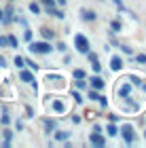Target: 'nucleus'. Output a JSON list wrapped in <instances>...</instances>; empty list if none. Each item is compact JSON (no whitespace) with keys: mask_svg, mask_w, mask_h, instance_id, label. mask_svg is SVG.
Masks as SVG:
<instances>
[{"mask_svg":"<svg viewBox=\"0 0 146 148\" xmlns=\"http://www.w3.org/2000/svg\"><path fill=\"white\" fill-rule=\"evenodd\" d=\"M51 49H53V47L47 42V40H40V42H32V45H30V51L42 53V55H45V53H51Z\"/></svg>","mask_w":146,"mask_h":148,"instance_id":"nucleus-1","label":"nucleus"},{"mask_svg":"<svg viewBox=\"0 0 146 148\" xmlns=\"http://www.w3.org/2000/svg\"><path fill=\"white\" fill-rule=\"evenodd\" d=\"M74 45H76V49L81 53H89V40L85 38L83 34H76L74 36Z\"/></svg>","mask_w":146,"mask_h":148,"instance_id":"nucleus-2","label":"nucleus"},{"mask_svg":"<svg viewBox=\"0 0 146 148\" xmlns=\"http://www.w3.org/2000/svg\"><path fill=\"white\" fill-rule=\"evenodd\" d=\"M121 133H123V138H125V142H127V144H131V142H134V127H131V125H123L121 127Z\"/></svg>","mask_w":146,"mask_h":148,"instance_id":"nucleus-3","label":"nucleus"},{"mask_svg":"<svg viewBox=\"0 0 146 148\" xmlns=\"http://www.w3.org/2000/svg\"><path fill=\"white\" fill-rule=\"evenodd\" d=\"M89 142L91 144H95V146H104L106 144V140H104V136H99V131H93L89 136Z\"/></svg>","mask_w":146,"mask_h":148,"instance_id":"nucleus-4","label":"nucleus"},{"mask_svg":"<svg viewBox=\"0 0 146 148\" xmlns=\"http://www.w3.org/2000/svg\"><path fill=\"white\" fill-rule=\"evenodd\" d=\"M89 83H91V89H95V91H102L104 89V80L99 78V76H91Z\"/></svg>","mask_w":146,"mask_h":148,"instance_id":"nucleus-5","label":"nucleus"},{"mask_svg":"<svg viewBox=\"0 0 146 148\" xmlns=\"http://www.w3.org/2000/svg\"><path fill=\"white\" fill-rule=\"evenodd\" d=\"M110 68H112V70H114V72H119V70H121V68H123V59L114 55V57H112V59H110Z\"/></svg>","mask_w":146,"mask_h":148,"instance_id":"nucleus-6","label":"nucleus"},{"mask_svg":"<svg viewBox=\"0 0 146 148\" xmlns=\"http://www.w3.org/2000/svg\"><path fill=\"white\" fill-rule=\"evenodd\" d=\"M83 19H89V21H93L95 19V13L91 9H83Z\"/></svg>","mask_w":146,"mask_h":148,"instance_id":"nucleus-7","label":"nucleus"},{"mask_svg":"<svg viewBox=\"0 0 146 148\" xmlns=\"http://www.w3.org/2000/svg\"><path fill=\"white\" fill-rule=\"evenodd\" d=\"M40 34H42L45 40H51V38H53V30H49V28H40Z\"/></svg>","mask_w":146,"mask_h":148,"instance_id":"nucleus-8","label":"nucleus"},{"mask_svg":"<svg viewBox=\"0 0 146 148\" xmlns=\"http://www.w3.org/2000/svg\"><path fill=\"white\" fill-rule=\"evenodd\" d=\"M19 76H21V80H23V83H32V80H34V76H32V72H21Z\"/></svg>","mask_w":146,"mask_h":148,"instance_id":"nucleus-9","label":"nucleus"},{"mask_svg":"<svg viewBox=\"0 0 146 148\" xmlns=\"http://www.w3.org/2000/svg\"><path fill=\"white\" fill-rule=\"evenodd\" d=\"M45 129H47V131H53V129H55V121L45 119Z\"/></svg>","mask_w":146,"mask_h":148,"instance_id":"nucleus-10","label":"nucleus"},{"mask_svg":"<svg viewBox=\"0 0 146 148\" xmlns=\"http://www.w3.org/2000/svg\"><path fill=\"white\" fill-rule=\"evenodd\" d=\"M53 110H55V112H64L66 108H64V104L59 102V99H55V102H53Z\"/></svg>","mask_w":146,"mask_h":148,"instance_id":"nucleus-11","label":"nucleus"},{"mask_svg":"<svg viewBox=\"0 0 146 148\" xmlns=\"http://www.w3.org/2000/svg\"><path fill=\"white\" fill-rule=\"evenodd\" d=\"M91 68H93L95 74H99V72H102V64H99L97 59H93V62H91Z\"/></svg>","mask_w":146,"mask_h":148,"instance_id":"nucleus-12","label":"nucleus"},{"mask_svg":"<svg viewBox=\"0 0 146 148\" xmlns=\"http://www.w3.org/2000/svg\"><path fill=\"white\" fill-rule=\"evenodd\" d=\"M129 91H131V87H129V85H123L121 89H119V93H121L123 97H127V95H129Z\"/></svg>","mask_w":146,"mask_h":148,"instance_id":"nucleus-13","label":"nucleus"},{"mask_svg":"<svg viewBox=\"0 0 146 148\" xmlns=\"http://www.w3.org/2000/svg\"><path fill=\"white\" fill-rule=\"evenodd\" d=\"M106 131H108V136H117V133H119V129H117V127L112 125V123H110L108 127H106Z\"/></svg>","mask_w":146,"mask_h":148,"instance_id":"nucleus-14","label":"nucleus"},{"mask_svg":"<svg viewBox=\"0 0 146 148\" xmlns=\"http://www.w3.org/2000/svg\"><path fill=\"white\" fill-rule=\"evenodd\" d=\"M15 66H17V68H23V66H25V62H23V57H21V55H17V57H15Z\"/></svg>","mask_w":146,"mask_h":148,"instance_id":"nucleus-15","label":"nucleus"},{"mask_svg":"<svg viewBox=\"0 0 146 148\" xmlns=\"http://www.w3.org/2000/svg\"><path fill=\"white\" fill-rule=\"evenodd\" d=\"M30 11H32V13H36V15H38V13H40V4L32 2V4H30Z\"/></svg>","mask_w":146,"mask_h":148,"instance_id":"nucleus-16","label":"nucleus"},{"mask_svg":"<svg viewBox=\"0 0 146 148\" xmlns=\"http://www.w3.org/2000/svg\"><path fill=\"white\" fill-rule=\"evenodd\" d=\"M110 25H112V32H121V21H117V19H114Z\"/></svg>","mask_w":146,"mask_h":148,"instance_id":"nucleus-17","label":"nucleus"},{"mask_svg":"<svg viewBox=\"0 0 146 148\" xmlns=\"http://www.w3.org/2000/svg\"><path fill=\"white\" fill-rule=\"evenodd\" d=\"M136 62H138V64H146V55H144V53H138V55H136Z\"/></svg>","mask_w":146,"mask_h":148,"instance_id":"nucleus-18","label":"nucleus"},{"mask_svg":"<svg viewBox=\"0 0 146 148\" xmlns=\"http://www.w3.org/2000/svg\"><path fill=\"white\" fill-rule=\"evenodd\" d=\"M87 95H89V99H97V97H99V93H97L95 89H91V91L87 93Z\"/></svg>","mask_w":146,"mask_h":148,"instance_id":"nucleus-19","label":"nucleus"},{"mask_svg":"<svg viewBox=\"0 0 146 148\" xmlns=\"http://www.w3.org/2000/svg\"><path fill=\"white\" fill-rule=\"evenodd\" d=\"M23 62L28 64V66H30L32 70H38V66H36V62H32V59H23Z\"/></svg>","mask_w":146,"mask_h":148,"instance_id":"nucleus-20","label":"nucleus"},{"mask_svg":"<svg viewBox=\"0 0 146 148\" xmlns=\"http://www.w3.org/2000/svg\"><path fill=\"white\" fill-rule=\"evenodd\" d=\"M76 87H78V89H85V87H87V83H85L83 78H76Z\"/></svg>","mask_w":146,"mask_h":148,"instance_id":"nucleus-21","label":"nucleus"},{"mask_svg":"<svg viewBox=\"0 0 146 148\" xmlns=\"http://www.w3.org/2000/svg\"><path fill=\"white\" fill-rule=\"evenodd\" d=\"M55 138H57V140H66V138H68V133H66V131H57Z\"/></svg>","mask_w":146,"mask_h":148,"instance_id":"nucleus-22","label":"nucleus"},{"mask_svg":"<svg viewBox=\"0 0 146 148\" xmlns=\"http://www.w3.org/2000/svg\"><path fill=\"white\" fill-rule=\"evenodd\" d=\"M6 40H9V45H11V47H17V38H15V36H9Z\"/></svg>","mask_w":146,"mask_h":148,"instance_id":"nucleus-23","label":"nucleus"},{"mask_svg":"<svg viewBox=\"0 0 146 148\" xmlns=\"http://www.w3.org/2000/svg\"><path fill=\"white\" fill-rule=\"evenodd\" d=\"M74 78H85V72L83 70H74Z\"/></svg>","mask_w":146,"mask_h":148,"instance_id":"nucleus-24","label":"nucleus"},{"mask_svg":"<svg viewBox=\"0 0 146 148\" xmlns=\"http://www.w3.org/2000/svg\"><path fill=\"white\" fill-rule=\"evenodd\" d=\"M23 38H25V40H32V32L25 30V32H23Z\"/></svg>","mask_w":146,"mask_h":148,"instance_id":"nucleus-25","label":"nucleus"},{"mask_svg":"<svg viewBox=\"0 0 146 148\" xmlns=\"http://www.w3.org/2000/svg\"><path fill=\"white\" fill-rule=\"evenodd\" d=\"M72 97H74V99H76V102H81V99H83L81 95H78V91H72Z\"/></svg>","mask_w":146,"mask_h":148,"instance_id":"nucleus-26","label":"nucleus"},{"mask_svg":"<svg viewBox=\"0 0 146 148\" xmlns=\"http://www.w3.org/2000/svg\"><path fill=\"white\" fill-rule=\"evenodd\" d=\"M6 45H9V40H6L4 36H0V47H6Z\"/></svg>","mask_w":146,"mask_h":148,"instance_id":"nucleus-27","label":"nucleus"},{"mask_svg":"<svg viewBox=\"0 0 146 148\" xmlns=\"http://www.w3.org/2000/svg\"><path fill=\"white\" fill-rule=\"evenodd\" d=\"M40 2L47 4V9H51V6H53V0H40Z\"/></svg>","mask_w":146,"mask_h":148,"instance_id":"nucleus-28","label":"nucleus"},{"mask_svg":"<svg viewBox=\"0 0 146 148\" xmlns=\"http://www.w3.org/2000/svg\"><path fill=\"white\" fill-rule=\"evenodd\" d=\"M4 66H6V59H4L2 55H0V68H4Z\"/></svg>","mask_w":146,"mask_h":148,"instance_id":"nucleus-29","label":"nucleus"},{"mask_svg":"<svg viewBox=\"0 0 146 148\" xmlns=\"http://www.w3.org/2000/svg\"><path fill=\"white\" fill-rule=\"evenodd\" d=\"M112 2H114L117 6H123V2H121V0H112Z\"/></svg>","mask_w":146,"mask_h":148,"instance_id":"nucleus-30","label":"nucleus"},{"mask_svg":"<svg viewBox=\"0 0 146 148\" xmlns=\"http://www.w3.org/2000/svg\"><path fill=\"white\" fill-rule=\"evenodd\" d=\"M57 2H59V4H66V0H57Z\"/></svg>","mask_w":146,"mask_h":148,"instance_id":"nucleus-31","label":"nucleus"},{"mask_svg":"<svg viewBox=\"0 0 146 148\" xmlns=\"http://www.w3.org/2000/svg\"><path fill=\"white\" fill-rule=\"evenodd\" d=\"M0 17H2V9H0Z\"/></svg>","mask_w":146,"mask_h":148,"instance_id":"nucleus-32","label":"nucleus"}]
</instances>
